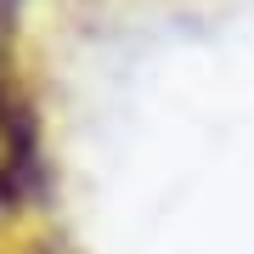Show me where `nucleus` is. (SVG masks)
Returning <instances> with one entry per match:
<instances>
[{"mask_svg": "<svg viewBox=\"0 0 254 254\" xmlns=\"http://www.w3.org/2000/svg\"><path fill=\"white\" fill-rule=\"evenodd\" d=\"M40 181V141L28 102L0 79V209H17Z\"/></svg>", "mask_w": 254, "mask_h": 254, "instance_id": "f257e3e1", "label": "nucleus"}, {"mask_svg": "<svg viewBox=\"0 0 254 254\" xmlns=\"http://www.w3.org/2000/svg\"><path fill=\"white\" fill-rule=\"evenodd\" d=\"M11 11H17V0H0V46H6V34H11Z\"/></svg>", "mask_w": 254, "mask_h": 254, "instance_id": "f03ea898", "label": "nucleus"}]
</instances>
